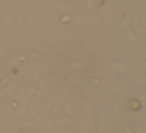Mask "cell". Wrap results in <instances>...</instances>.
Returning <instances> with one entry per match:
<instances>
[]
</instances>
